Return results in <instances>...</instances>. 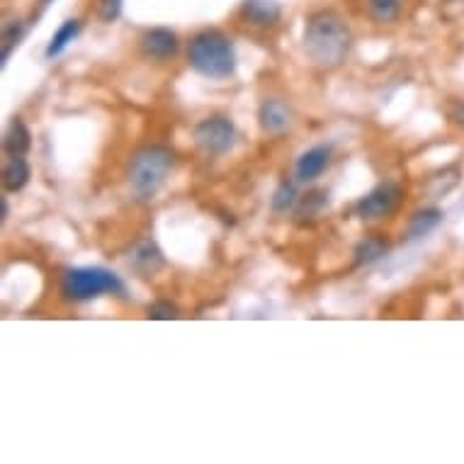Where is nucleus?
Returning a JSON list of instances; mask_svg holds the SVG:
<instances>
[{
    "mask_svg": "<svg viewBox=\"0 0 464 464\" xmlns=\"http://www.w3.org/2000/svg\"><path fill=\"white\" fill-rule=\"evenodd\" d=\"M120 13H122V0H102V3H100V17H102L105 23L117 20Z\"/></svg>",
    "mask_w": 464,
    "mask_h": 464,
    "instance_id": "obj_21",
    "label": "nucleus"
},
{
    "mask_svg": "<svg viewBox=\"0 0 464 464\" xmlns=\"http://www.w3.org/2000/svg\"><path fill=\"white\" fill-rule=\"evenodd\" d=\"M399 199H401V190H399V185L394 183H382L377 185L370 195L360 199L358 207H355V212L362 221H377L384 219L389 214L394 212L396 205H399Z\"/></svg>",
    "mask_w": 464,
    "mask_h": 464,
    "instance_id": "obj_6",
    "label": "nucleus"
},
{
    "mask_svg": "<svg viewBox=\"0 0 464 464\" xmlns=\"http://www.w3.org/2000/svg\"><path fill=\"white\" fill-rule=\"evenodd\" d=\"M440 221H442V212L440 209H435V207L423 209V212H416L413 214L411 224H409V238L428 237V234L440 224Z\"/></svg>",
    "mask_w": 464,
    "mask_h": 464,
    "instance_id": "obj_14",
    "label": "nucleus"
},
{
    "mask_svg": "<svg viewBox=\"0 0 464 464\" xmlns=\"http://www.w3.org/2000/svg\"><path fill=\"white\" fill-rule=\"evenodd\" d=\"M295 199H297V190H295V185L282 183L273 195V209L275 212H287L289 207L295 205Z\"/></svg>",
    "mask_w": 464,
    "mask_h": 464,
    "instance_id": "obj_19",
    "label": "nucleus"
},
{
    "mask_svg": "<svg viewBox=\"0 0 464 464\" xmlns=\"http://www.w3.org/2000/svg\"><path fill=\"white\" fill-rule=\"evenodd\" d=\"M389 253V241L380 237L362 238L358 246H355V263L358 266H372L380 258H384Z\"/></svg>",
    "mask_w": 464,
    "mask_h": 464,
    "instance_id": "obj_12",
    "label": "nucleus"
},
{
    "mask_svg": "<svg viewBox=\"0 0 464 464\" xmlns=\"http://www.w3.org/2000/svg\"><path fill=\"white\" fill-rule=\"evenodd\" d=\"M195 137V144L202 149L209 156H224L234 149V141H237V130L234 124L228 122L227 117H207L195 127L192 131Z\"/></svg>",
    "mask_w": 464,
    "mask_h": 464,
    "instance_id": "obj_5",
    "label": "nucleus"
},
{
    "mask_svg": "<svg viewBox=\"0 0 464 464\" xmlns=\"http://www.w3.org/2000/svg\"><path fill=\"white\" fill-rule=\"evenodd\" d=\"M149 316H151V319H160V321L176 319L178 309L173 304H168V302H156V304L149 306Z\"/></svg>",
    "mask_w": 464,
    "mask_h": 464,
    "instance_id": "obj_20",
    "label": "nucleus"
},
{
    "mask_svg": "<svg viewBox=\"0 0 464 464\" xmlns=\"http://www.w3.org/2000/svg\"><path fill=\"white\" fill-rule=\"evenodd\" d=\"M188 62L199 76L205 78H228L237 71V52L234 42L217 30L199 32L198 37L190 42L188 49Z\"/></svg>",
    "mask_w": 464,
    "mask_h": 464,
    "instance_id": "obj_2",
    "label": "nucleus"
},
{
    "mask_svg": "<svg viewBox=\"0 0 464 464\" xmlns=\"http://www.w3.org/2000/svg\"><path fill=\"white\" fill-rule=\"evenodd\" d=\"M241 10H244L246 20L253 24H258V27L275 24L282 15V8L277 0H244Z\"/></svg>",
    "mask_w": 464,
    "mask_h": 464,
    "instance_id": "obj_9",
    "label": "nucleus"
},
{
    "mask_svg": "<svg viewBox=\"0 0 464 464\" xmlns=\"http://www.w3.org/2000/svg\"><path fill=\"white\" fill-rule=\"evenodd\" d=\"M78 32H81V23L78 20H66V23L56 30V34L52 37L49 46H46V59H53V56H59V53L66 49V46L78 37Z\"/></svg>",
    "mask_w": 464,
    "mask_h": 464,
    "instance_id": "obj_15",
    "label": "nucleus"
},
{
    "mask_svg": "<svg viewBox=\"0 0 464 464\" xmlns=\"http://www.w3.org/2000/svg\"><path fill=\"white\" fill-rule=\"evenodd\" d=\"M351 49V30L338 13L321 10L306 23L304 52L319 69H335L345 62Z\"/></svg>",
    "mask_w": 464,
    "mask_h": 464,
    "instance_id": "obj_1",
    "label": "nucleus"
},
{
    "mask_svg": "<svg viewBox=\"0 0 464 464\" xmlns=\"http://www.w3.org/2000/svg\"><path fill=\"white\" fill-rule=\"evenodd\" d=\"M27 180H30V166H27V160L23 156H13L8 166H5V170H3V185H5V190H23Z\"/></svg>",
    "mask_w": 464,
    "mask_h": 464,
    "instance_id": "obj_13",
    "label": "nucleus"
},
{
    "mask_svg": "<svg viewBox=\"0 0 464 464\" xmlns=\"http://www.w3.org/2000/svg\"><path fill=\"white\" fill-rule=\"evenodd\" d=\"M134 263H137V267H141L144 273H153L156 267H160L163 258H160V253H159V248H156V246H153V244H141L137 248Z\"/></svg>",
    "mask_w": 464,
    "mask_h": 464,
    "instance_id": "obj_17",
    "label": "nucleus"
},
{
    "mask_svg": "<svg viewBox=\"0 0 464 464\" xmlns=\"http://www.w3.org/2000/svg\"><path fill=\"white\" fill-rule=\"evenodd\" d=\"M176 153L166 146H146L130 163V188L139 199H151L166 183Z\"/></svg>",
    "mask_w": 464,
    "mask_h": 464,
    "instance_id": "obj_3",
    "label": "nucleus"
},
{
    "mask_svg": "<svg viewBox=\"0 0 464 464\" xmlns=\"http://www.w3.org/2000/svg\"><path fill=\"white\" fill-rule=\"evenodd\" d=\"M292 122V114H289L287 105L280 100H266L260 105V127L270 134H280L285 131Z\"/></svg>",
    "mask_w": 464,
    "mask_h": 464,
    "instance_id": "obj_10",
    "label": "nucleus"
},
{
    "mask_svg": "<svg viewBox=\"0 0 464 464\" xmlns=\"http://www.w3.org/2000/svg\"><path fill=\"white\" fill-rule=\"evenodd\" d=\"M455 120L459 124H464V105H459L457 107V112H455Z\"/></svg>",
    "mask_w": 464,
    "mask_h": 464,
    "instance_id": "obj_22",
    "label": "nucleus"
},
{
    "mask_svg": "<svg viewBox=\"0 0 464 464\" xmlns=\"http://www.w3.org/2000/svg\"><path fill=\"white\" fill-rule=\"evenodd\" d=\"M30 130L24 127L23 120H17L15 117V120L10 122L5 137H3V149H5V153H10V156H23V153L30 151Z\"/></svg>",
    "mask_w": 464,
    "mask_h": 464,
    "instance_id": "obj_11",
    "label": "nucleus"
},
{
    "mask_svg": "<svg viewBox=\"0 0 464 464\" xmlns=\"http://www.w3.org/2000/svg\"><path fill=\"white\" fill-rule=\"evenodd\" d=\"M141 52H144L149 59H156V62H163V59L176 56L178 53L176 32L166 30V27H153V30H146L144 37H141Z\"/></svg>",
    "mask_w": 464,
    "mask_h": 464,
    "instance_id": "obj_7",
    "label": "nucleus"
},
{
    "mask_svg": "<svg viewBox=\"0 0 464 464\" xmlns=\"http://www.w3.org/2000/svg\"><path fill=\"white\" fill-rule=\"evenodd\" d=\"M23 34H24V27L20 23H13V24H8V27H5V32H3V62H0L3 66L8 63L10 52H13V49L20 44Z\"/></svg>",
    "mask_w": 464,
    "mask_h": 464,
    "instance_id": "obj_18",
    "label": "nucleus"
},
{
    "mask_svg": "<svg viewBox=\"0 0 464 464\" xmlns=\"http://www.w3.org/2000/svg\"><path fill=\"white\" fill-rule=\"evenodd\" d=\"M367 3H370V13L377 23H394L396 17L401 15L406 0H367Z\"/></svg>",
    "mask_w": 464,
    "mask_h": 464,
    "instance_id": "obj_16",
    "label": "nucleus"
},
{
    "mask_svg": "<svg viewBox=\"0 0 464 464\" xmlns=\"http://www.w3.org/2000/svg\"><path fill=\"white\" fill-rule=\"evenodd\" d=\"M63 295L73 302L102 297V295H124L122 280L105 267H71L63 275Z\"/></svg>",
    "mask_w": 464,
    "mask_h": 464,
    "instance_id": "obj_4",
    "label": "nucleus"
},
{
    "mask_svg": "<svg viewBox=\"0 0 464 464\" xmlns=\"http://www.w3.org/2000/svg\"><path fill=\"white\" fill-rule=\"evenodd\" d=\"M328 160H331V149L328 146H314L306 153H302V159L297 160V178L299 180H316V178L326 170Z\"/></svg>",
    "mask_w": 464,
    "mask_h": 464,
    "instance_id": "obj_8",
    "label": "nucleus"
}]
</instances>
